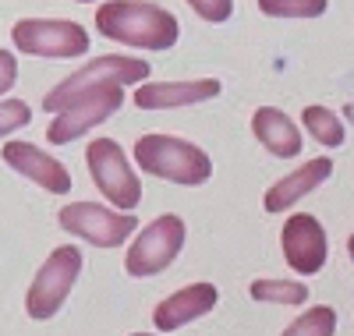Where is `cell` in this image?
Segmentation results:
<instances>
[{
  "instance_id": "cell-13",
  "label": "cell",
  "mask_w": 354,
  "mask_h": 336,
  "mask_svg": "<svg viewBox=\"0 0 354 336\" xmlns=\"http://www.w3.org/2000/svg\"><path fill=\"white\" fill-rule=\"evenodd\" d=\"M223 82L216 78H192V82H142L135 88L138 110H181L192 103H209L220 96Z\"/></svg>"
},
{
  "instance_id": "cell-1",
  "label": "cell",
  "mask_w": 354,
  "mask_h": 336,
  "mask_svg": "<svg viewBox=\"0 0 354 336\" xmlns=\"http://www.w3.org/2000/svg\"><path fill=\"white\" fill-rule=\"evenodd\" d=\"M96 28L110 43L131 50H170L181 36L177 15L153 0H106L96 8Z\"/></svg>"
},
{
  "instance_id": "cell-24",
  "label": "cell",
  "mask_w": 354,
  "mask_h": 336,
  "mask_svg": "<svg viewBox=\"0 0 354 336\" xmlns=\"http://www.w3.org/2000/svg\"><path fill=\"white\" fill-rule=\"evenodd\" d=\"M347 255H351V262H354V234L347 237Z\"/></svg>"
},
{
  "instance_id": "cell-25",
  "label": "cell",
  "mask_w": 354,
  "mask_h": 336,
  "mask_svg": "<svg viewBox=\"0 0 354 336\" xmlns=\"http://www.w3.org/2000/svg\"><path fill=\"white\" fill-rule=\"evenodd\" d=\"M131 336H156V333H131Z\"/></svg>"
},
{
  "instance_id": "cell-23",
  "label": "cell",
  "mask_w": 354,
  "mask_h": 336,
  "mask_svg": "<svg viewBox=\"0 0 354 336\" xmlns=\"http://www.w3.org/2000/svg\"><path fill=\"white\" fill-rule=\"evenodd\" d=\"M344 117H347L351 124H354V103H347V106H344Z\"/></svg>"
},
{
  "instance_id": "cell-14",
  "label": "cell",
  "mask_w": 354,
  "mask_h": 336,
  "mask_svg": "<svg viewBox=\"0 0 354 336\" xmlns=\"http://www.w3.org/2000/svg\"><path fill=\"white\" fill-rule=\"evenodd\" d=\"M333 174V163L330 156H315V160H305L301 167H294L287 177H280L277 185H270L262 198V209L266 212H287L294 202H301L305 195H312L319 185H326Z\"/></svg>"
},
{
  "instance_id": "cell-3",
  "label": "cell",
  "mask_w": 354,
  "mask_h": 336,
  "mask_svg": "<svg viewBox=\"0 0 354 336\" xmlns=\"http://www.w3.org/2000/svg\"><path fill=\"white\" fill-rule=\"evenodd\" d=\"M149 75H153L149 60L124 57V53H106V57L88 60L85 68H78L64 82H57L43 96V110L61 113L68 103H75L82 93H88V88H103V85H121L124 88V85H135V82H149Z\"/></svg>"
},
{
  "instance_id": "cell-10",
  "label": "cell",
  "mask_w": 354,
  "mask_h": 336,
  "mask_svg": "<svg viewBox=\"0 0 354 336\" xmlns=\"http://www.w3.org/2000/svg\"><path fill=\"white\" fill-rule=\"evenodd\" d=\"M280 248H283L287 265L298 277H315L330 259L326 230H322L319 216H312V212H294V216H287V223L280 230Z\"/></svg>"
},
{
  "instance_id": "cell-11",
  "label": "cell",
  "mask_w": 354,
  "mask_h": 336,
  "mask_svg": "<svg viewBox=\"0 0 354 336\" xmlns=\"http://www.w3.org/2000/svg\"><path fill=\"white\" fill-rule=\"evenodd\" d=\"M4 163H8L15 174L28 177L32 185L46 188L50 195H68V192H71V174H68V167H64L61 160H53L46 149L32 145V142H21V138L8 142V145H4Z\"/></svg>"
},
{
  "instance_id": "cell-18",
  "label": "cell",
  "mask_w": 354,
  "mask_h": 336,
  "mask_svg": "<svg viewBox=\"0 0 354 336\" xmlns=\"http://www.w3.org/2000/svg\"><path fill=\"white\" fill-rule=\"evenodd\" d=\"M280 336H337V312L330 308V304L305 308Z\"/></svg>"
},
{
  "instance_id": "cell-21",
  "label": "cell",
  "mask_w": 354,
  "mask_h": 336,
  "mask_svg": "<svg viewBox=\"0 0 354 336\" xmlns=\"http://www.w3.org/2000/svg\"><path fill=\"white\" fill-rule=\"evenodd\" d=\"M188 8L209 25H223L234 15V0H188Z\"/></svg>"
},
{
  "instance_id": "cell-22",
  "label": "cell",
  "mask_w": 354,
  "mask_h": 336,
  "mask_svg": "<svg viewBox=\"0 0 354 336\" xmlns=\"http://www.w3.org/2000/svg\"><path fill=\"white\" fill-rule=\"evenodd\" d=\"M15 82H18V57L8 53V50H0V96H4Z\"/></svg>"
},
{
  "instance_id": "cell-9",
  "label": "cell",
  "mask_w": 354,
  "mask_h": 336,
  "mask_svg": "<svg viewBox=\"0 0 354 336\" xmlns=\"http://www.w3.org/2000/svg\"><path fill=\"white\" fill-rule=\"evenodd\" d=\"M124 106V88L121 85H103V88H88L75 103H68L61 113L50 120L46 138L50 145H68L82 135H88L93 128L106 124V120Z\"/></svg>"
},
{
  "instance_id": "cell-16",
  "label": "cell",
  "mask_w": 354,
  "mask_h": 336,
  "mask_svg": "<svg viewBox=\"0 0 354 336\" xmlns=\"http://www.w3.org/2000/svg\"><path fill=\"white\" fill-rule=\"evenodd\" d=\"M301 124L305 131L319 142V145H326V149H340L347 142V131H344V120L330 110V106H322V103H312L301 110Z\"/></svg>"
},
{
  "instance_id": "cell-12",
  "label": "cell",
  "mask_w": 354,
  "mask_h": 336,
  "mask_svg": "<svg viewBox=\"0 0 354 336\" xmlns=\"http://www.w3.org/2000/svg\"><path fill=\"white\" fill-rule=\"evenodd\" d=\"M216 304H220V290H216V283H209V280L188 283V287L174 290L170 297H163V301L156 304L153 326L167 336V333H174V329H181V326L202 319V315H209Z\"/></svg>"
},
{
  "instance_id": "cell-7",
  "label": "cell",
  "mask_w": 354,
  "mask_h": 336,
  "mask_svg": "<svg viewBox=\"0 0 354 336\" xmlns=\"http://www.w3.org/2000/svg\"><path fill=\"white\" fill-rule=\"evenodd\" d=\"M11 43L25 57L71 60L88 53V32L71 18H18L11 25Z\"/></svg>"
},
{
  "instance_id": "cell-6",
  "label": "cell",
  "mask_w": 354,
  "mask_h": 336,
  "mask_svg": "<svg viewBox=\"0 0 354 336\" xmlns=\"http://www.w3.org/2000/svg\"><path fill=\"white\" fill-rule=\"evenodd\" d=\"M185 237H188V227L177 212H163L156 216L149 227H145L135 244L124 255V272L131 280H149V277H160L163 269L174 265V259L181 255L185 248Z\"/></svg>"
},
{
  "instance_id": "cell-19",
  "label": "cell",
  "mask_w": 354,
  "mask_h": 336,
  "mask_svg": "<svg viewBox=\"0 0 354 336\" xmlns=\"http://www.w3.org/2000/svg\"><path fill=\"white\" fill-rule=\"evenodd\" d=\"M330 0H259L266 18H319L326 15Z\"/></svg>"
},
{
  "instance_id": "cell-8",
  "label": "cell",
  "mask_w": 354,
  "mask_h": 336,
  "mask_svg": "<svg viewBox=\"0 0 354 336\" xmlns=\"http://www.w3.org/2000/svg\"><path fill=\"white\" fill-rule=\"evenodd\" d=\"M61 223L71 237H82L96 248H121V244L135 234V212H121L110 209L103 202H68L57 212Z\"/></svg>"
},
{
  "instance_id": "cell-17",
  "label": "cell",
  "mask_w": 354,
  "mask_h": 336,
  "mask_svg": "<svg viewBox=\"0 0 354 336\" xmlns=\"http://www.w3.org/2000/svg\"><path fill=\"white\" fill-rule=\"evenodd\" d=\"M248 294H252V301H259V304H283V308H298V304L308 301V283L262 277V280H252Z\"/></svg>"
},
{
  "instance_id": "cell-5",
  "label": "cell",
  "mask_w": 354,
  "mask_h": 336,
  "mask_svg": "<svg viewBox=\"0 0 354 336\" xmlns=\"http://www.w3.org/2000/svg\"><path fill=\"white\" fill-rule=\"evenodd\" d=\"M82 262L85 259H82V252L75 248V244H61V248L50 252V259L39 265V272L32 277L28 294H25L28 319L46 322V319H53L57 312L64 308V301L75 290V280L82 272Z\"/></svg>"
},
{
  "instance_id": "cell-15",
  "label": "cell",
  "mask_w": 354,
  "mask_h": 336,
  "mask_svg": "<svg viewBox=\"0 0 354 336\" xmlns=\"http://www.w3.org/2000/svg\"><path fill=\"white\" fill-rule=\"evenodd\" d=\"M252 135L266 152H273L277 160H294L301 156V131L298 124L277 106H259L252 113Z\"/></svg>"
},
{
  "instance_id": "cell-26",
  "label": "cell",
  "mask_w": 354,
  "mask_h": 336,
  "mask_svg": "<svg viewBox=\"0 0 354 336\" xmlns=\"http://www.w3.org/2000/svg\"><path fill=\"white\" fill-rule=\"evenodd\" d=\"M78 4H88V0H78Z\"/></svg>"
},
{
  "instance_id": "cell-4",
  "label": "cell",
  "mask_w": 354,
  "mask_h": 336,
  "mask_svg": "<svg viewBox=\"0 0 354 336\" xmlns=\"http://www.w3.org/2000/svg\"><path fill=\"white\" fill-rule=\"evenodd\" d=\"M85 167L93 174V185L100 188V195H106V202L121 212H135L142 202V180L128 160V152L121 149V142L113 138H93L85 149Z\"/></svg>"
},
{
  "instance_id": "cell-2",
  "label": "cell",
  "mask_w": 354,
  "mask_h": 336,
  "mask_svg": "<svg viewBox=\"0 0 354 336\" xmlns=\"http://www.w3.org/2000/svg\"><path fill=\"white\" fill-rule=\"evenodd\" d=\"M135 167H142L145 174H153L170 185H185V188H198L213 177V160L209 152L198 149L188 138L177 135H142L135 142Z\"/></svg>"
},
{
  "instance_id": "cell-20",
  "label": "cell",
  "mask_w": 354,
  "mask_h": 336,
  "mask_svg": "<svg viewBox=\"0 0 354 336\" xmlns=\"http://www.w3.org/2000/svg\"><path fill=\"white\" fill-rule=\"evenodd\" d=\"M28 120H32V106L25 100H4L0 103V138L15 135L18 128H25Z\"/></svg>"
}]
</instances>
